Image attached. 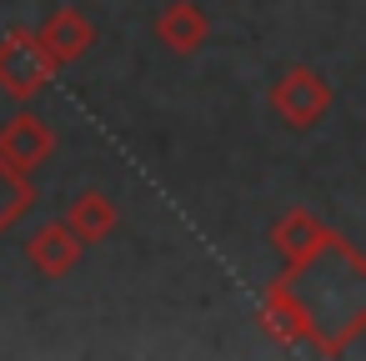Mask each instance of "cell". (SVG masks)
Returning a JSON list of instances; mask_svg holds the SVG:
<instances>
[{"label":"cell","instance_id":"obj_1","mask_svg":"<svg viewBox=\"0 0 366 361\" xmlns=\"http://www.w3.org/2000/svg\"><path fill=\"white\" fill-rule=\"evenodd\" d=\"M261 321L276 341H306L321 356H341L361 321H366V261L361 251L326 231V241L286 266V276L271 281L266 301H261Z\"/></svg>","mask_w":366,"mask_h":361},{"label":"cell","instance_id":"obj_2","mask_svg":"<svg viewBox=\"0 0 366 361\" xmlns=\"http://www.w3.org/2000/svg\"><path fill=\"white\" fill-rule=\"evenodd\" d=\"M56 76V56L46 51V41L31 31V26H11L0 36V91L11 101L31 106Z\"/></svg>","mask_w":366,"mask_h":361},{"label":"cell","instance_id":"obj_3","mask_svg":"<svg viewBox=\"0 0 366 361\" xmlns=\"http://www.w3.org/2000/svg\"><path fill=\"white\" fill-rule=\"evenodd\" d=\"M271 111H276V121H286V126H296V131L316 126V121L331 111V86H326V76L311 71V66H291V71L271 86Z\"/></svg>","mask_w":366,"mask_h":361},{"label":"cell","instance_id":"obj_4","mask_svg":"<svg viewBox=\"0 0 366 361\" xmlns=\"http://www.w3.org/2000/svg\"><path fill=\"white\" fill-rule=\"evenodd\" d=\"M51 151H56V136H51V126L36 111H21V116H11L6 126H0V161H11L16 171L46 166Z\"/></svg>","mask_w":366,"mask_h":361},{"label":"cell","instance_id":"obj_5","mask_svg":"<svg viewBox=\"0 0 366 361\" xmlns=\"http://www.w3.org/2000/svg\"><path fill=\"white\" fill-rule=\"evenodd\" d=\"M81 251H86V241H81L66 221H46V226H36V231H31V241H26L31 266H36L41 276H51V281L71 276V271H76V261H81Z\"/></svg>","mask_w":366,"mask_h":361},{"label":"cell","instance_id":"obj_6","mask_svg":"<svg viewBox=\"0 0 366 361\" xmlns=\"http://www.w3.org/2000/svg\"><path fill=\"white\" fill-rule=\"evenodd\" d=\"M36 36L46 41V51L56 56V66H71V61H81V56L96 46V26H91L81 11H71V6H61L56 16H46V26H41Z\"/></svg>","mask_w":366,"mask_h":361},{"label":"cell","instance_id":"obj_7","mask_svg":"<svg viewBox=\"0 0 366 361\" xmlns=\"http://www.w3.org/2000/svg\"><path fill=\"white\" fill-rule=\"evenodd\" d=\"M206 31H211V21H206V11L196 0H171V6L156 16V41L171 46L176 56H191L206 41Z\"/></svg>","mask_w":366,"mask_h":361},{"label":"cell","instance_id":"obj_8","mask_svg":"<svg viewBox=\"0 0 366 361\" xmlns=\"http://www.w3.org/2000/svg\"><path fill=\"white\" fill-rule=\"evenodd\" d=\"M321 241H326V226H321L311 211H286V216L271 226V246H276V256H281L286 266L306 261Z\"/></svg>","mask_w":366,"mask_h":361},{"label":"cell","instance_id":"obj_9","mask_svg":"<svg viewBox=\"0 0 366 361\" xmlns=\"http://www.w3.org/2000/svg\"><path fill=\"white\" fill-rule=\"evenodd\" d=\"M66 226L91 246V241H106L111 231H116V201L106 196V191H81L76 201H71V211H66Z\"/></svg>","mask_w":366,"mask_h":361},{"label":"cell","instance_id":"obj_10","mask_svg":"<svg viewBox=\"0 0 366 361\" xmlns=\"http://www.w3.org/2000/svg\"><path fill=\"white\" fill-rule=\"evenodd\" d=\"M31 206H36L31 171H16L11 161H0V236H6V231H11Z\"/></svg>","mask_w":366,"mask_h":361}]
</instances>
